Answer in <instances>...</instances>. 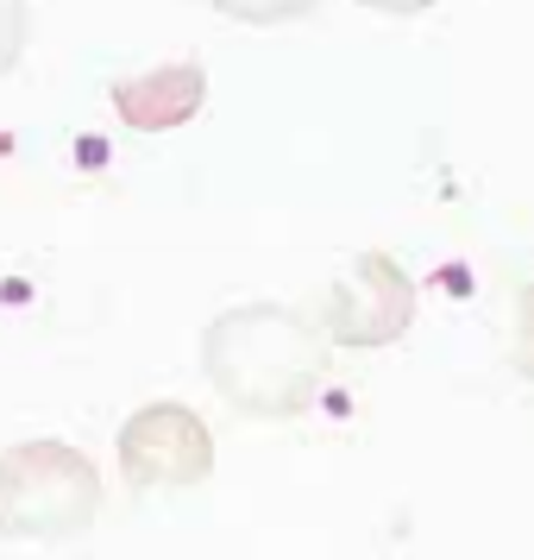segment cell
I'll return each instance as SVG.
<instances>
[{
    "label": "cell",
    "mask_w": 534,
    "mask_h": 560,
    "mask_svg": "<svg viewBox=\"0 0 534 560\" xmlns=\"http://www.w3.org/2000/svg\"><path fill=\"white\" fill-rule=\"evenodd\" d=\"M202 372L239 416L289 422L328 384L321 328L283 303H233L202 328Z\"/></svg>",
    "instance_id": "6da1fadb"
},
{
    "label": "cell",
    "mask_w": 534,
    "mask_h": 560,
    "mask_svg": "<svg viewBox=\"0 0 534 560\" xmlns=\"http://www.w3.org/2000/svg\"><path fill=\"white\" fill-rule=\"evenodd\" d=\"M102 510V472L70 441H20L0 454V535L7 541H70Z\"/></svg>",
    "instance_id": "7a4b0ae2"
},
{
    "label": "cell",
    "mask_w": 534,
    "mask_h": 560,
    "mask_svg": "<svg viewBox=\"0 0 534 560\" xmlns=\"http://www.w3.org/2000/svg\"><path fill=\"white\" fill-rule=\"evenodd\" d=\"M120 472L132 491H189L214 472V434L189 404H145L120 422Z\"/></svg>",
    "instance_id": "3957f363"
},
{
    "label": "cell",
    "mask_w": 534,
    "mask_h": 560,
    "mask_svg": "<svg viewBox=\"0 0 534 560\" xmlns=\"http://www.w3.org/2000/svg\"><path fill=\"white\" fill-rule=\"evenodd\" d=\"M415 322V278L390 253H358L328 290V340L353 353H378Z\"/></svg>",
    "instance_id": "277c9868"
},
{
    "label": "cell",
    "mask_w": 534,
    "mask_h": 560,
    "mask_svg": "<svg viewBox=\"0 0 534 560\" xmlns=\"http://www.w3.org/2000/svg\"><path fill=\"white\" fill-rule=\"evenodd\" d=\"M207 102V70L202 63H164V70H145L132 82H114V114L127 120L132 132H170L189 127Z\"/></svg>",
    "instance_id": "5b68a950"
},
{
    "label": "cell",
    "mask_w": 534,
    "mask_h": 560,
    "mask_svg": "<svg viewBox=\"0 0 534 560\" xmlns=\"http://www.w3.org/2000/svg\"><path fill=\"white\" fill-rule=\"evenodd\" d=\"M214 13H227L239 26H283V20H302L315 13V0H207Z\"/></svg>",
    "instance_id": "8992f818"
},
{
    "label": "cell",
    "mask_w": 534,
    "mask_h": 560,
    "mask_svg": "<svg viewBox=\"0 0 534 560\" xmlns=\"http://www.w3.org/2000/svg\"><path fill=\"white\" fill-rule=\"evenodd\" d=\"M26 57V0H0V77Z\"/></svg>",
    "instance_id": "52a82bcc"
},
{
    "label": "cell",
    "mask_w": 534,
    "mask_h": 560,
    "mask_svg": "<svg viewBox=\"0 0 534 560\" xmlns=\"http://www.w3.org/2000/svg\"><path fill=\"white\" fill-rule=\"evenodd\" d=\"M515 372L534 378V283L515 296Z\"/></svg>",
    "instance_id": "ba28073f"
},
{
    "label": "cell",
    "mask_w": 534,
    "mask_h": 560,
    "mask_svg": "<svg viewBox=\"0 0 534 560\" xmlns=\"http://www.w3.org/2000/svg\"><path fill=\"white\" fill-rule=\"evenodd\" d=\"M358 7H371V13H428L440 0H358Z\"/></svg>",
    "instance_id": "9c48e42d"
}]
</instances>
